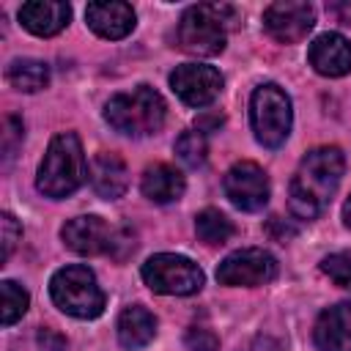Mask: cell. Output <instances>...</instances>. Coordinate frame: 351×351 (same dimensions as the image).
<instances>
[{"instance_id":"cell-1","label":"cell","mask_w":351,"mask_h":351,"mask_svg":"<svg viewBox=\"0 0 351 351\" xmlns=\"http://www.w3.org/2000/svg\"><path fill=\"white\" fill-rule=\"evenodd\" d=\"M343 167H346V159H343L340 148H335V145L313 148L299 162L293 178H291L288 206H291L293 217L315 219L332 200V195L340 184Z\"/></svg>"},{"instance_id":"cell-2","label":"cell","mask_w":351,"mask_h":351,"mask_svg":"<svg viewBox=\"0 0 351 351\" xmlns=\"http://www.w3.org/2000/svg\"><path fill=\"white\" fill-rule=\"evenodd\" d=\"M85 181V154L74 132H60L49 140V148L38 165L36 186L47 197H66Z\"/></svg>"},{"instance_id":"cell-3","label":"cell","mask_w":351,"mask_h":351,"mask_svg":"<svg viewBox=\"0 0 351 351\" xmlns=\"http://www.w3.org/2000/svg\"><path fill=\"white\" fill-rule=\"evenodd\" d=\"M167 115L165 99L151 88V85H137L134 90L115 93L104 104V118L107 123L129 137H145L162 129Z\"/></svg>"},{"instance_id":"cell-4","label":"cell","mask_w":351,"mask_h":351,"mask_svg":"<svg viewBox=\"0 0 351 351\" xmlns=\"http://www.w3.org/2000/svg\"><path fill=\"white\" fill-rule=\"evenodd\" d=\"M225 16H233L230 5L219 3H200L181 14L176 27V44L178 49L197 55V58H214L225 49Z\"/></svg>"},{"instance_id":"cell-5","label":"cell","mask_w":351,"mask_h":351,"mask_svg":"<svg viewBox=\"0 0 351 351\" xmlns=\"http://www.w3.org/2000/svg\"><path fill=\"white\" fill-rule=\"evenodd\" d=\"M52 302L71 318H96L104 310V291L88 266H63L49 280Z\"/></svg>"},{"instance_id":"cell-6","label":"cell","mask_w":351,"mask_h":351,"mask_svg":"<svg viewBox=\"0 0 351 351\" xmlns=\"http://www.w3.org/2000/svg\"><path fill=\"white\" fill-rule=\"evenodd\" d=\"M291 99L280 85H258L250 99V123L255 140L266 148H280L291 134Z\"/></svg>"},{"instance_id":"cell-7","label":"cell","mask_w":351,"mask_h":351,"mask_svg":"<svg viewBox=\"0 0 351 351\" xmlns=\"http://www.w3.org/2000/svg\"><path fill=\"white\" fill-rule=\"evenodd\" d=\"M143 280L154 293L165 296H189L203 288V271L195 261L173 252L151 255L143 263Z\"/></svg>"},{"instance_id":"cell-8","label":"cell","mask_w":351,"mask_h":351,"mask_svg":"<svg viewBox=\"0 0 351 351\" xmlns=\"http://www.w3.org/2000/svg\"><path fill=\"white\" fill-rule=\"evenodd\" d=\"M277 277V261L271 252L261 250V247H247V250H236L230 252L219 269H217V280L222 285H233V288H255V285H266Z\"/></svg>"},{"instance_id":"cell-9","label":"cell","mask_w":351,"mask_h":351,"mask_svg":"<svg viewBox=\"0 0 351 351\" xmlns=\"http://www.w3.org/2000/svg\"><path fill=\"white\" fill-rule=\"evenodd\" d=\"M170 88L184 104L206 107L219 96L222 74L214 66H206V63H181L170 74Z\"/></svg>"},{"instance_id":"cell-10","label":"cell","mask_w":351,"mask_h":351,"mask_svg":"<svg viewBox=\"0 0 351 351\" xmlns=\"http://www.w3.org/2000/svg\"><path fill=\"white\" fill-rule=\"evenodd\" d=\"M263 25L280 44H293L313 30L315 11L304 0H277L263 11Z\"/></svg>"},{"instance_id":"cell-11","label":"cell","mask_w":351,"mask_h":351,"mask_svg":"<svg viewBox=\"0 0 351 351\" xmlns=\"http://www.w3.org/2000/svg\"><path fill=\"white\" fill-rule=\"evenodd\" d=\"M225 195L241 211H261L269 203V178L255 162H236L225 173Z\"/></svg>"},{"instance_id":"cell-12","label":"cell","mask_w":351,"mask_h":351,"mask_svg":"<svg viewBox=\"0 0 351 351\" xmlns=\"http://www.w3.org/2000/svg\"><path fill=\"white\" fill-rule=\"evenodd\" d=\"M60 239L69 250L77 255H101L112 252L115 244V230L101 219V217H74L60 228Z\"/></svg>"},{"instance_id":"cell-13","label":"cell","mask_w":351,"mask_h":351,"mask_svg":"<svg viewBox=\"0 0 351 351\" xmlns=\"http://www.w3.org/2000/svg\"><path fill=\"white\" fill-rule=\"evenodd\" d=\"M85 19H88V25L96 36L110 38V41H118V38H123L134 30V11H132L129 3H121V0L88 3Z\"/></svg>"},{"instance_id":"cell-14","label":"cell","mask_w":351,"mask_h":351,"mask_svg":"<svg viewBox=\"0 0 351 351\" xmlns=\"http://www.w3.org/2000/svg\"><path fill=\"white\" fill-rule=\"evenodd\" d=\"M310 66L324 77H343L351 71V41L340 33H324L310 44Z\"/></svg>"},{"instance_id":"cell-15","label":"cell","mask_w":351,"mask_h":351,"mask_svg":"<svg viewBox=\"0 0 351 351\" xmlns=\"http://www.w3.org/2000/svg\"><path fill=\"white\" fill-rule=\"evenodd\" d=\"M88 178H90L93 192L104 200H118L129 186V170H126L123 159L110 151H99L90 159Z\"/></svg>"},{"instance_id":"cell-16","label":"cell","mask_w":351,"mask_h":351,"mask_svg":"<svg viewBox=\"0 0 351 351\" xmlns=\"http://www.w3.org/2000/svg\"><path fill=\"white\" fill-rule=\"evenodd\" d=\"M321 351H351V302H340L324 310L313 329Z\"/></svg>"},{"instance_id":"cell-17","label":"cell","mask_w":351,"mask_h":351,"mask_svg":"<svg viewBox=\"0 0 351 351\" xmlns=\"http://www.w3.org/2000/svg\"><path fill=\"white\" fill-rule=\"evenodd\" d=\"M69 19H71V5L58 0H33V3H22L19 8V22L33 36H55L69 25Z\"/></svg>"},{"instance_id":"cell-18","label":"cell","mask_w":351,"mask_h":351,"mask_svg":"<svg viewBox=\"0 0 351 351\" xmlns=\"http://www.w3.org/2000/svg\"><path fill=\"white\" fill-rule=\"evenodd\" d=\"M118 343L126 348V351H137L143 346H148L156 335V318L140 307V304H129L121 310L118 315Z\"/></svg>"},{"instance_id":"cell-19","label":"cell","mask_w":351,"mask_h":351,"mask_svg":"<svg viewBox=\"0 0 351 351\" xmlns=\"http://www.w3.org/2000/svg\"><path fill=\"white\" fill-rule=\"evenodd\" d=\"M140 189L154 203H173L184 195V176L170 165H151L143 173Z\"/></svg>"},{"instance_id":"cell-20","label":"cell","mask_w":351,"mask_h":351,"mask_svg":"<svg viewBox=\"0 0 351 351\" xmlns=\"http://www.w3.org/2000/svg\"><path fill=\"white\" fill-rule=\"evenodd\" d=\"M5 80L16 90H22V93H36V90L47 88V82H49V66L44 60H36V58H16L5 69Z\"/></svg>"},{"instance_id":"cell-21","label":"cell","mask_w":351,"mask_h":351,"mask_svg":"<svg viewBox=\"0 0 351 351\" xmlns=\"http://www.w3.org/2000/svg\"><path fill=\"white\" fill-rule=\"evenodd\" d=\"M195 230H197V239L203 244L217 247V244H225L233 236V222L217 208H203L195 217Z\"/></svg>"},{"instance_id":"cell-22","label":"cell","mask_w":351,"mask_h":351,"mask_svg":"<svg viewBox=\"0 0 351 351\" xmlns=\"http://www.w3.org/2000/svg\"><path fill=\"white\" fill-rule=\"evenodd\" d=\"M0 321L3 326H11L14 321H19L30 304V296L22 285H16L14 280H3L0 282Z\"/></svg>"},{"instance_id":"cell-23","label":"cell","mask_w":351,"mask_h":351,"mask_svg":"<svg viewBox=\"0 0 351 351\" xmlns=\"http://www.w3.org/2000/svg\"><path fill=\"white\" fill-rule=\"evenodd\" d=\"M206 151H208L206 148V137L197 129H186L176 140V154L186 167H200L206 162Z\"/></svg>"},{"instance_id":"cell-24","label":"cell","mask_w":351,"mask_h":351,"mask_svg":"<svg viewBox=\"0 0 351 351\" xmlns=\"http://www.w3.org/2000/svg\"><path fill=\"white\" fill-rule=\"evenodd\" d=\"M321 271L340 288H351V250L348 252H332L321 261Z\"/></svg>"},{"instance_id":"cell-25","label":"cell","mask_w":351,"mask_h":351,"mask_svg":"<svg viewBox=\"0 0 351 351\" xmlns=\"http://www.w3.org/2000/svg\"><path fill=\"white\" fill-rule=\"evenodd\" d=\"M0 233H3V255H0V261L5 263V261L11 258V252H14L16 241L22 239V228H19V222H16V217H14V214L3 211V217H0Z\"/></svg>"},{"instance_id":"cell-26","label":"cell","mask_w":351,"mask_h":351,"mask_svg":"<svg viewBox=\"0 0 351 351\" xmlns=\"http://www.w3.org/2000/svg\"><path fill=\"white\" fill-rule=\"evenodd\" d=\"M19 143H22V121L16 115H5V121H3V154H5V159L14 156Z\"/></svg>"},{"instance_id":"cell-27","label":"cell","mask_w":351,"mask_h":351,"mask_svg":"<svg viewBox=\"0 0 351 351\" xmlns=\"http://www.w3.org/2000/svg\"><path fill=\"white\" fill-rule=\"evenodd\" d=\"M186 348L189 351H217L219 348V340L214 337L211 329L206 326H192L186 332Z\"/></svg>"},{"instance_id":"cell-28","label":"cell","mask_w":351,"mask_h":351,"mask_svg":"<svg viewBox=\"0 0 351 351\" xmlns=\"http://www.w3.org/2000/svg\"><path fill=\"white\" fill-rule=\"evenodd\" d=\"M222 126V115H211V118H197V132H208V129H217Z\"/></svg>"},{"instance_id":"cell-29","label":"cell","mask_w":351,"mask_h":351,"mask_svg":"<svg viewBox=\"0 0 351 351\" xmlns=\"http://www.w3.org/2000/svg\"><path fill=\"white\" fill-rule=\"evenodd\" d=\"M343 222H346V228H351V195H348V200L343 206Z\"/></svg>"}]
</instances>
